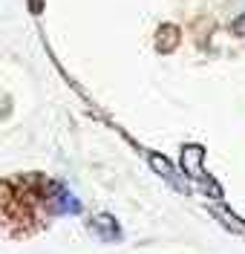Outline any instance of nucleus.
<instances>
[{
	"instance_id": "f257e3e1",
	"label": "nucleus",
	"mask_w": 245,
	"mask_h": 254,
	"mask_svg": "<svg viewBox=\"0 0 245 254\" xmlns=\"http://www.w3.org/2000/svg\"><path fill=\"white\" fill-rule=\"evenodd\" d=\"M90 231H93L96 237L107 240V243H113V240L121 237V228H118L115 217H110V214H98V217H93V220H90Z\"/></svg>"
},
{
	"instance_id": "f03ea898",
	"label": "nucleus",
	"mask_w": 245,
	"mask_h": 254,
	"mask_svg": "<svg viewBox=\"0 0 245 254\" xmlns=\"http://www.w3.org/2000/svg\"><path fill=\"white\" fill-rule=\"evenodd\" d=\"M182 168L194 176V179L205 182V185H211V176L202 174V147H185V150H182ZM211 188H213V185H211ZM213 190H216V188H213Z\"/></svg>"
},
{
	"instance_id": "7ed1b4c3",
	"label": "nucleus",
	"mask_w": 245,
	"mask_h": 254,
	"mask_svg": "<svg viewBox=\"0 0 245 254\" xmlns=\"http://www.w3.org/2000/svg\"><path fill=\"white\" fill-rule=\"evenodd\" d=\"M150 162H153V168H156L159 174H164V176H167V182H170V185H176L179 190H188L185 185H179V179H176V174H173V168H170V165H167L164 159H159V156H150Z\"/></svg>"
},
{
	"instance_id": "20e7f679",
	"label": "nucleus",
	"mask_w": 245,
	"mask_h": 254,
	"mask_svg": "<svg viewBox=\"0 0 245 254\" xmlns=\"http://www.w3.org/2000/svg\"><path fill=\"white\" fill-rule=\"evenodd\" d=\"M231 29H234V35H245V12L231 23Z\"/></svg>"
}]
</instances>
